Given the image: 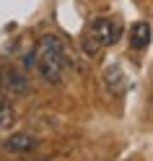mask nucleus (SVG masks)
<instances>
[{
    "instance_id": "1",
    "label": "nucleus",
    "mask_w": 153,
    "mask_h": 161,
    "mask_svg": "<svg viewBox=\"0 0 153 161\" xmlns=\"http://www.w3.org/2000/svg\"><path fill=\"white\" fill-rule=\"evenodd\" d=\"M65 65H68V52H65L63 39L55 36V34H44L39 47H36V52H34L36 73L42 75L47 83H60V80H63V73H65Z\"/></svg>"
},
{
    "instance_id": "8",
    "label": "nucleus",
    "mask_w": 153,
    "mask_h": 161,
    "mask_svg": "<svg viewBox=\"0 0 153 161\" xmlns=\"http://www.w3.org/2000/svg\"><path fill=\"white\" fill-rule=\"evenodd\" d=\"M80 44H83V52H86V55H96V52H99V47H101V44L96 42V36L91 34V31L83 34V42H80Z\"/></svg>"
},
{
    "instance_id": "4",
    "label": "nucleus",
    "mask_w": 153,
    "mask_h": 161,
    "mask_svg": "<svg viewBox=\"0 0 153 161\" xmlns=\"http://www.w3.org/2000/svg\"><path fill=\"white\" fill-rule=\"evenodd\" d=\"M5 151H11V153H26V151L36 148V138L31 133H13L11 138L3 143Z\"/></svg>"
},
{
    "instance_id": "9",
    "label": "nucleus",
    "mask_w": 153,
    "mask_h": 161,
    "mask_svg": "<svg viewBox=\"0 0 153 161\" xmlns=\"http://www.w3.org/2000/svg\"><path fill=\"white\" fill-rule=\"evenodd\" d=\"M26 161H42V158H26Z\"/></svg>"
},
{
    "instance_id": "5",
    "label": "nucleus",
    "mask_w": 153,
    "mask_h": 161,
    "mask_svg": "<svg viewBox=\"0 0 153 161\" xmlns=\"http://www.w3.org/2000/svg\"><path fill=\"white\" fill-rule=\"evenodd\" d=\"M104 83L109 91H114V94H125V88H127V78L125 73H122V68L119 65H109L104 70Z\"/></svg>"
},
{
    "instance_id": "2",
    "label": "nucleus",
    "mask_w": 153,
    "mask_h": 161,
    "mask_svg": "<svg viewBox=\"0 0 153 161\" xmlns=\"http://www.w3.org/2000/svg\"><path fill=\"white\" fill-rule=\"evenodd\" d=\"M0 91L5 96H26L31 91V80L24 70L13 65H0Z\"/></svg>"
},
{
    "instance_id": "6",
    "label": "nucleus",
    "mask_w": 153,
    "mask_h": 161,
    "mask_svg": "<svg viewBox=\"0 0 153 161\" xmlns=\"http://www.w3.org/2000/svg\"><path fill=\"white\" fill-rule=\"evenodd\" d=\"M130 44H132V49H145L150 44V26L143 21L135 24L130 29Z\"/></svg>"
},
{
    "instance_id": "3",
    "label": "nucleus",
    "mask_w": 153,
    "mask_h": 161,
    "mask_svg": "<svg viewBox=\"0 0 153 161\" xmlns=\"http://www.w3.org/2000/svg\"><path fill=\"white\" fill-rule=\"evenodd\" d=\"M88 31L96 36V42H99L101 47L114 44L117 39L122 36V29H119V24L114 21V18H96V21L91 24V29H88Z\"/></svg>"
},
{
    "instance_id": "7",
    "label": "nucleus",
    "mask_w": 153,
    "mask_h": 161,
    "mask_svg": "<svg viewBox=\"0 0 153 161\" xmlns=\"http://www.w3.org/2000/svg\"><path fill=\"white\" fill-rule=\"evenodd\" d=\"M16 122V109L5 96H0V130H11Z\"/></svg>"
}]
</instances>
